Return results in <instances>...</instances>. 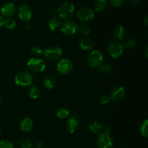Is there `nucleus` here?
Instances as JSON below:
<instances>
[{"label":"nucleus","instance_id":"f8f14e48","mask_svg":"<svg viewBox=\"0 0 148 148\" xmlns=\"http://www.w3.org/2000/svg\"><path fill=\"white\" fill-rule=\"evenodd\" d=\"M18 17L20 20L23 22H28L33 16V11L31 7L25 4H21L17 10Z\"/></svg>","mask_w":148,"mask_h":148},{"label":"nucleus","instance_id":"423d86ee","mask_svg":"<svg viewBox=\"0 0 148 148\" xmlns=\"http://www.w3.org/2000/svg\"><path fill=\"white\" fill-rule=\"evenodd\" d=\"M77 23L72 20H68L64 22L60 27V30L64 35L66 36H72L77 33Z\"/></svg>","mask_w":148,"mask_h":148},{"label":"nucleus","instance_id":"4468645a","mask_svg":"<svg viewBox=\"0 0 148 148\" xmlns=\"http://www.w3.org/2000/svg\"><path fill=\"white\" fill-rule=\"evenodd\" d=\"M125 88L123 86L117 85V86H115L114 88H112L109 97L111 100L115 101H121L125 97Z\"/></svg>","mask_w":148,"mask_h":148},{"label":"nucleus","instance_id":"a211bd4d","mask_svg":"<svg viewBox=\"0 0 148 148\" xmlns=\"http://www.w3.org/2000/svg\"><path fill=\"white\" fill-rule=\"evenodd\" d=\"M114 34L119 40H124L127 35V30L124 26L120 25L114 29Z\"/></svg>","mask_w":148,"mask_h":148},{"label":"nucleus","instance_id":"58836bf2","mask_svg":"<svg viewBox=\"0 0 148 148\" xmlns=\"http://www.w3.org/2000/svg\"><path fill=\"white\" fill-rule=\"evenodd\" d=\"M145 57L146 58H147V56H148V47H147V46H146L145 47Z\"/></svg>","mask_w":148,"mask_h":148},{"label":"nucleus","instance_id":"9d476101","mask_svg":"<svg viewBox=\"0 0 148 148\" xmlns=\"http://www.w3.org/2000/svg\"><path fill=\"white\" fill-rule=\"evenodd\" d=\"M97 145L99 148H112L114 140L109 134L103 132L99 134L97 139Z\"/></svg>","mask_w":148,"mask_h":148},{"label":"nucleus","instance_id":"f257e3e1","mask_svg":"<svg viewBox=\"0 0 148 148\" xmlns=\"http://www.w3.org/2000/svg\"><path fill=\"white\" fill-rule=\"evenodd\" d=\"M75 7L72 3L64 2L59 6L58 9V14L61 19L64 20H70L75 14Z\"/></svg>","mask_w":148,"mask_h":148},{"label":"nucleus","instance_id":"e433bc0d","mask_svg":"<svg viewBox=\"0 0 148 148\" xmlns=\"http://www.w3.org/2000/svg\"><path fill=\"white\" fill-rule=\"evenodd\" d=\"M111 130V129L110 126H106L105 127H103V131L105 132V133H107V134H109Z\"/></svg>","mask_w":148,"mask_h":148},{"label":"nucleus","instance_id":"9b49d317","mask_svg":"<svg viewBox=\"0 0 148 148\" xmlns=\"http://www.w3.org/2000/svg\"><path fill=\"white\" fill-rule=\"evenodd\" d=\"M80 125L79 119L77 114L72 115L68 118L66 122V130L70 134H74L79 129Z\"/></svg>","mask_w":148,"mask_h":148},{"label":"nucleus","instance_id":"6ab92c4d","mask_svg":"<svg viewBox=\"0 0 148 148\" xmlns=\"http://www.w3.org/2000/svg\"><path fill=\"white\" fill-rule=\"evenodd\" d=\"M61 25H62V23H61L60 20L56 17H51L48 22V27H49V30H51V31H56L57 30H59L61 27Z\"/></svg>","mask_w":148,"mask_h":148},{"label":"nucleus","instance_id":"c9c22d12","mask_svg":"<svg viewBox=\"0 0 148 148\" xmlns=\"http://www.w3.org/2000/svg\"><path fill=\"white\" fill-rule=\"evenodd\" d=\"M42 145H43V144H42V143L40 141H36V143L33 144V147H34V148H41Z\"/></svg>","mask_w":148,"mask_h":148},{"label":"nucleus","instance_id":"cd10ccee","mask_svg":"<svg viewBox=\"0 0 148 148\" xmlns=\"http://www.w3.org/2000/svg\"><path fill=\"white\" fill-rule=\"evenodd\" d=\"M140 134L144 137L147 138L148 137V120L145 119L143 121V123L140 125Z\"/></svg>","mask_w":148,"mask_h":148},{"label":"nucleus","instance_id":"2f4dec72","mask_svg":"<svg viewBox=\"0 0 148 148\" xmlns=\"http://www.w3.org/2000/svg\"><path fill=\"white\" fill-rule=\"evenodd\" d=\"M111 101L109 95H103L99 98V102L101 105H107Z\"/></svg>","mask_w":148,"mask_h":148},{"label":"nucleus","instance_id":"c756f323","mask_svg":"<svg viewBox=\"0 0 148 148\" xmlns=\"http://www.w3.org/2000/svg\"><path fill=\"white\" fill-rule=\"evenodd\" d=\"M100 72L103 75H108V74L111 73L112 71V66L108 64H102L99 67Z\"/></svg>","mask_w":148,"mask_h":148},{"label":"nucleus","instance_id":"bb28decb","mask_svg":"<svg viewBox=\"0 0 148 148\" xmlns=\"http://www.w3.org/2000/svg\"><path fill=\"white\" fill-rule=\"evenodd\" d=\"M17 23L16 21L12 18H7L4 20V25L5 28L8 29V30H13L16 27Z\"/></svg>","mask_w":148,"mask_h":148},{"label":"nucleus","instance_id":"f704fd0d","mask_svg":"<svg viewBox=\"0 0 148 148\" xmlns=\"http://www.w3.org/2000/svg\"><path fill=\"white\" fill-rule=\"evenodd\" d=\"M142 0H130V2L132 5L133 6H137L141 2Z\"/></svg>","mask_w":148,"mask_h":148},{"label":"nucleus","instance_id":"72a5a7b5","mask_svg":"<svg viewBox=\"0 0 148 148\" xmlns=\"http://www.w3.org/2000/svg\"><path fill=\"white\" fill-rule=\"evenodd\" d=\"M23 27L25 28V30H28L31 28V25L29 22H25L24 25H23Z\"/></svg>","mask_w":148,"mask_h":148},{"label":"nucleus","instance_id":"4be33fe9","mask_svg":"<svg viewBox=\"0 0 148 148\" xmlns=\"http://www.w3.org/2000/svg\"><path fill=\"white\" fill-rule=\"evenodd\" d=\"M70 115V111L66 108H60L56 111V116L60 119H64Z\"/></svg>","mask_w":148,"mask_h":148},{"label":"nucleus","instance_id":"6e6552de","mask_svg":"<svg viewBox=\"0 0 148 148\" xmlns=\"http://www.w3.org/2000/svg\"><path fill=\"white\" fill-rule=\"evenodd\" d=\"M108 53L111 58L117 59L124 53V47L119 41L113 40L108 46Z\"/></svg>","mask_w":148,"mask_h":148},{"label":"nucleus","instance_id":"0eeeda50","mask_svg":"<svg viewBox=\"0 0 148 148\" xmlns=\"http://www.w3.org/2000/svg\"><path fill=\"white\" fill-rule=\"evenodd\" d=\"M73 69V64L70 59L63 58L56 64V71L59 74L66 75L70 73Z\"/></svg>","mask_w":148,"mask_h":148},{"label":"nucleus","instance_id":"2eb2a0df","mask_svg":"<svg viewBox=\"0 0 148 148\" xmlns=\"http://www.w3.org/2000/svg\"><path fill=\"white\" fill-rule=\"evenodd\" d=\"M79 46L82 50L90 51L93 47V41L88 36H84L79 40Z\"/></svg>","mask_w":148,"mask_h":148},{"label":"nucleus","instance_id":"412c9836","mask_svg":"<svg viewBox=\"0 0 148 148\" xmlns=\"http://www.w3.org/2000/svg\"><path fill=\"white\" fill-rule=\"evenodd\" d=\"M108 1L107 0H95V4H94V9L95 12H102L106 8Z\"/></svg>","mask_w":148,"mask_h":148},{"label":"nucleus","instance_id":"7ed1b4c3","mask_svg":"<svg viewBox=\"0 0 148 148\" xmlns=\"http://www.w3.org/2000/svg\"><path fill=\"white\" fill-rule=\"evenodd\" d=\"M46 63L40 58H31L27 62V66L33 73H41L46 69Z\"/></svg>","mask_w":148,"mask_h":148},{"label":"nucleus","instance_id":"393cba45","mask_svg":"<svg viewBox=\"0 0 148 148\" xmlns=\"http://www.w3.org/2000/svg\"><path fill=\"white\" fill-rule=\"evenodd\" d=\"M30 51H31V54L33 55V56L34 58H39L43 54V52L44 50L43 49V48L40 46H35L31 48L30 49Z\"/></svg>","mask_w":148,"mask_h":148},{"label":"nucleus","instance_id":"f3484780","mask_svg":"<svg viewBox=\"0 0 148 148\" xmlns=\"http://www.w3.org/2000/svg\"><path fill=\"white\" fill-rule=\"evenodd\" d=\"M43 85L47 90H52L56 85V78L51 75H47L43 77Z\"/></svg>","mask_w":148,"mask_h":148},{"label":"nucleus","instance_id":"a19ab883","mask_svg":"<svg viewBox=\"0 0 148 148\" xmlns=\"http://www.w3.org/2000/svg\"><path fill=\"white\" fill-rule=\"evenodd\" d=\"M1 103H2V98H1V97L0 96V106H1Z\"/></svg>","mask_w":148,"mask_h":148},{"label":"nucleus","instance_id":"f03ea898","mask_svg":"<svg viewBox=\"0 0 148 148\" xmlns=\"http://www.w3.org/2000/svg\"><path fill=\"white\" fill-rule=\"evenodd\" d=\"M33 76L27 71L19 72L14 77V83L18 86L27 87L33 84Z\"/></svg>","mask_w":148,"mask_h":148},{"label":"nucleus","instance_id":"ddd939ff","mask_svg":"<svg viewBox=\"0 0 148 148\" xmlns=\"http://www.w3.org/2000/svg\"><path fill=\"white\" fill-rule=\"evenodd\" d=\"M1 15L2 17H5L7 18H12L17 12V8L14 3L7 2L3 4L1 7Z\"/></svg>","mask_w":148,"mask_h":148},{"label":"nucleus","instance_id":"c85d7f7f","mask_svg":"<svg viewBox=\"0 0 148 148\" xmlns=\"http://www.w3.org/2000/svg\"><path fill=\"white\" fill-rule=\"evenodd\" d=\"M20 146L21 148H32L33 147V144L29 138L23 137L20 140Z\"/></svg>","mask_w":148,"mask_h":148},{"label":"nucleus","instance_id":"39448f33","mask_svg":"<svg viewBox=\"0 0 148 148\" xmlns=\"http://www.w3.org/2000/svg\"><path fill=\"white\" fill-rule=\"evenodd\" d=\"M103 62V55L99 50H94L90 52L88 57V64L90 67L99 68Z\"/></svg>","mask_w":148,"mask_h":148},{"label":"nucleus","instance_id":"4c0bfd02","mask_svg":"<svg viewBox=\"0 0 148 148\" xmlns=\"http://www.w3.org/2000/svg\"><path fill=\"white\" fill-rule=\"evenodd\" d=\"M4 17H3L0 14V28H1L3 25H4Z\"/></svg>","mask_w":148,"mask_h":148},{"label":"nucleus","instance_id":"dca6fc26","mask_svg":"<svg viewBox=\"0 0 148 148\" xmlns=\"http://www.w3.org/2000/svg\"><path fill=\"white\" fill-rule=\"evenodd\" d=\"M33 119L30 117H25L23 119H22L21 122L20 124V130L25 132H28L33 129Z\"/></svg>","mask_w":148,"mask_h":148},{"label":"nucleus","instance_id":"20e7f679","mask_svg":"<svg viewBox=\"0 0 148 148\" xmlns=\"http://www.w3.org/2000/svg\"><path fill=\"white\" fill-rule=\"evenodd\" d=\"M77 17L82 23H90L95 17V12L88 7H83L79 9L76 13Z\"/></svg>","mask_w":148,"mask_h":148},{"label":"nucleus","instance_id":"b1692460","mask_svg":"<svg viewBox=\"0 0 148 148\" xmlns=\"http://www.w3.org/2000/svg\"><path fill=\"white\" fill-rule=\"evenodd\" d=\"M77 32L82 36H88L91 33V29L87 24H81L78 25Z\"/></svg>","mask_w":148,"mask_h":148},{"label":"nucleus","instance_id":"ea45409f","mask_svg":"<svg viewBox=\"0 0 148 148\" xmlns=\"http://www.w3.org/2000/svg\"><path fill=\"white\" fill-rule=\"evenodd\" d=\"M145 25L146 26H147V25H148V17L147 16H146L145 18Z\"/></svg>","mask_w":148,"mask_h":148},{"label":"nucleus","instance_id":"7c9ffc66","mask_svg":"<svg viewBox=\"0 0 148 148\" xmlns=\"http://www.w3.org/2000/svg\"><path fill=\"white\" fill-rule=\"evenodd\" d=\"M0 148H14V146L11 141L4 140L0 142Z\"/></svg>","mask_w":148,"mask_h":148},{"label":"nucleus","instance_id":"473e14b6","mask_svg":"<svg viewBox=\"0 0 148 148\" xmlns=\"http://www.w3.org/2000/svg\"><path fill=\"white\" fill-rule=\"evenodd\" d=\"M108 1L114 7H120L124 4L125 0H108Z\"/></svg>","mask_w":148,"mask_h":148},{"label":"nucleus","instance_id":"aec40b11","mask_svg":"<svg viewBox=\"0 0 148 148\" xmlns=\"http://www.w3.org/2000/svg\"><path fill=\"white\" fill-rule=\"evenodd\" d=\"M89 130L95 134H100L103 131V126L98 121H93L88 126Z\"/></svg>","mask_w":148,"mask_h":148},{"label":"nucleus","instance_id":"a878e982","mask_svg":"<svg viewBox=\"0 0 148 148\" xmlns=\"http://www.w3.org/2000/svg\"><path fill=\"white\" fill-rule=\"evenodd\" d=\"M137 44V40L133 38H128L125 39L124 43L122 44L123 47L127 48V49H132Z\"/></svg>","mask_w":148,"mask_h":148},{"label":"nucleus","instance_id":"79ce46f5","mask_svg":"<svg viewBox=\"0 0 148 148\" xmlns=\"http://www.w3.org/2000/svg\"><path fill=\"white\" fill-rule=\"evenodd\" d=\"M1 128H0V134H1Z\"/></svg>","mask_w":148,"mask_h":148},{"label":"nucleus","instance_id":"5701e85b","mask_svg":"<svg viewBox=\"0 0 148 148\" xmlns=\"http://www.w3.org/2000/svg\"><path fill=\"white\" fill-rule=\"evenodd\" d=\"M40 88L36 85H32L29 90V96L32 99H37L40 96Z\"/></svg>","mask_w":148,"mask_h":148},{"label":"nucleus","instance_id":"1a4fd4ad","mask_svg":"<svg viewBox=\"0 0 148 148\" xmlns=\"http://www.w3.org/2000/svg\"><path fill=\"white\" fill-rule=\"evenodd\" d=\"M45 57L51 62H55L60 59L62 56V50L60 47L56 46H50L44 50Z\"/></svg>","mask_w":148,"mask_h":148}]
</instances>
